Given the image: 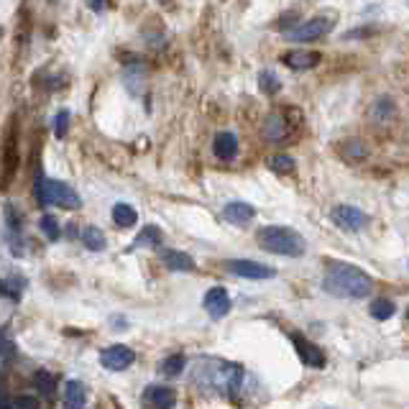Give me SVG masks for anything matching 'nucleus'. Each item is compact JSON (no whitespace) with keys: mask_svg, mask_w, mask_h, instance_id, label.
Masks as SVG:
<instances>
[{"mask_svg":"<svg viewBox=\"0 0 409 409\" xmlns=\"http://www.w3.org/2000/svg\"><path fill=\"white\" fill-rule=\"evenodd\" d=\"M323 287L328 294L340 297V300H363V297L371 294L373 279L353 263L330 261L328 269H325Z\"/></svg>","mask_w":409,"mask_h":409,"instance_id":"1","label":"nucleus"},{"mask_svg":"<svg viewBox=\"0 0 409 409\" xmlns=\"http://www.w3.org/2000/svg\"><path fill=\"white\" fill-rule=\"evenodd\" d=\"M243 379V366L220 358H200L192 371V381L202 391H220V394H233L236 389H241Z\"/></svg>","mask_w":409,"mask_h":409,"instance_id":"2","label":"nucleus"},{"mask_svg":"<svg viewBox=\"0 0 409 409\" xmlns=\"http://www.w3.org/2000/svg\"><path fill=\"white\" fill-rule=\"evenodd\" d=\"M256 243L261 246L263 251H269V253L289 256V258L302 256L307 248L305 238L287 226H263L261 231L256 233Z\"/></svg>","mask_w":409,"mask_h":409,"instance_id":"3","label":"nucleus"},{"mask_svg":"<svg viewBox=\"0 0 409 409\" xmlns=\"http://www.w3.org/2000/svg\"><path fill=\"white\" fill-rule=\"evenodd\" d=\"M36 200L39 205H56V208H67V210H77L82 205L80 195L67 182L41 177V174L36 177Z\"/></svg>","mask_w":409,"mask_h":409,"instance_id":"4","label":"nucleus"},{"mask_svg":"<svg viewBox=\"0 0 409 409\" xmlns=\"http://www.w3.org/2000/svg\"><path fill=\"white\" fill-rule=\"evenodd\" d=\"M335 21L330 16H315V19H307L302 21L297 29H289L287 31V41H297V44H305V41H315V39H323L328 36L333 31Z\"/></svg>","mask_w":409,"mask_h":409,"instance_id":"5","label":"nucleus"},{"mask_svg":"<svg viewBox=\"0 0 409 409\" xmlns=\"http://www.w3.org/2000/svg\"><path fill=\"white\" fill-rule=\"evenodd\" d=\"M226 269L241 279H274L276 276V269H271L266 263L248 261V258H231V261H226Z\"/></svg>","mask_w":409,"mask_h":409,"instance_id":"6","label":"nucleus"},{"mask_svg":"<svg viewBox=\"0 0 409 409\" xmlns=\"http://www.w3.org/2000/svg\"><path fill=\"white\" fill-rule=\"evenodd\" d=\"M330 218L338 228L343 231H363L368 226V215L363 210L353 208V205H338V208L330 210Z\"/></svg>","mask_w":409,"mask_h":409,"instance_id":"7","label":"nucleus"},{"mask_svg":"<svg viewBox=\"0 0 409 409\" xmlns=\"http://www.w3.org/2000/svg\"><path fill=\"white\" fill-rule=\"evenodd\" d=\"M141 404L146 409H174V404H177V391L169 389V386L151 384L141 394Z\"/></svg>","mask_w":409,"mask_h":409,"instance_id":"8","label":"nucleus"},{"mask_svg":"<svg viewBox=\"0 0 409 409\" xmlns=\"http://www.w3.org/2000/svg\"><path fill=\"white\" fill-rule=\"evenodd\" d=\"M133 360H136L133 348L121 345V343H118V345H110V348H105L103 353H100V363H103V368H108V371H126Z\"/></svg>","mask_w":409,"mask_h":409,"instance_id":"9","label":"nucleus"},{"mask_svg":"<svg viewBox=\"0 0 409 409\" xmlns=\"http://www.w3.org/2000/svg\"><path fill=\"white\" fill-rule=\"evenodd\" d=\"M202 307L213 320H223L231 312V294L226 287H213L202 297Z\"/></svg>","mask_w":409,"mask_h":409,"instance_id":"10","label":"nucleus"},{"mask_svg":"<svg viewBox=\"0 0 409 409\" xmlns=\"http://www.w3.org/2000/svg\"><path fill=\"white\" fill-rule=\"evenodd\" d=\"M292 343L297 345V353H300L302 363L310 368H323L325 366V353L315 345V343H310L307 338H302L300 333H292Z\"/></svg>","mask_w":409,"mask_h":409,"instance_id":"11","label":"nucleus"},{"mask_svg":"<svg viewBox=\"0 0 409 409\" xmlns=\"http://www.w3.org/2000/svg\"><path fill=\"white\" fill-rule=\"evenodd\" d=\"M213 153L220 161H233L238 156V138L231 131H220L213 141Z\"/></svg>","mask_w":409,"mask_h":409,"instance_id":"12","label":"nucleus"},{"mask_svg":"<svg viewBox=\"0 0 409 409\" xmlns=\"http://www.w3.org/2000/svg\"><path fill=\"white\" fill-rule=\"evenodd\" d=\"M159 258L169 271H195V258L177 248H159Z\"/></svg>","mask_w":409,"mask_h":409,"instance_id":"13","label":"nucleus"},{"mask_svg":"<svg viewBox=\"0 0 409 409\" xmlns=\"http://www.w3.org/2000/svg\"><path fill=\"white\" fill-rule=\"evenodd\" d=\"M87 386L77 379H69L64 384V409H85Z\"/></svg>","mask_w":409,"mask_h":409,"instance_id":"14","label":"nucleus"},{"mask_svg":"<svg viewBox=\"0 0 409 409\" xmlns=\"http://www.w3.org/2000/svg\"><path fill=\"white\" fill-rule=\"evenodd\" d=\"M253 215H256V208L248 205V202H228L226 208H223V218L228 223H233V226H243Z\"/></svg>","mask_w":409,"mask_h":409,"instance_id":"15","label":"nucleus"},{"mask_svg":"<svg viewBox=\"0 0 409 409\" xmlns=\"http://www.w3.org/2000/svg\"><path fill=\"white\" fill-rule=\"evenodd\" d=\"M320 59H323V56H320L318 51H289V54L284 56V64H287L289 69H297V72H302V69L315 67Z\"/></svg>","mask_w":409,"mask_h":409,"instance_id":"16","label":"nucleus"},{"mask_svg":"<svg viewBox=\"0 0 409 409\" xmlns=\"http://www.w3.org/2000/svg\"><path fill=\"white\" fill-rule=\"evenodd\" d=\"M123 82H126L131 95H141L143 92V82H146V69L141 67V64H131L123 72Z\"/></svg>","mask_w":409,"mask_h":409,"instance_id":"17","label":"nucleus"},{"mask_svg":"<svg viewBox=\"0 0 409 409\" xmlns=\"http://www.w3.org/2000/svg\"><path fill=\"white\" fill-rule=\"evenodd\" d=\"M287 131H289V123L284 121L279 113H271V116L263 121V136L269 141H281L287 136Z\"/></svg>","mask_w":409,"mask_h":409,"instance_id":"18","label":"nucleus"},{"mask_svg":"<svg viewBox=\"0 0 409 409\" xmlns=\"http://www.w3.org/2000/svg\"><path fill=\"white\" fill-rule=\"evenodd\" d=\"M161 241H164V236H161L159 228L146 226L133 238V248H156V246H161Z\"/></svg>","mask_w":409,"mask_h":409,"instance_id":"19","label":"nucleus"},{"mask_svg":"<svg viewBox=\"0 0 409 409\" xmlns=\"http://www.w3.org/2000/svg\"><path fill=\"white\" fill-rule=\"evenodd\" d=\"M113 223L118 228H131L138 223V213L131 205H126V202H118L116 208H113Z\"/></svg>","mask_w":409,"mask_h":409,"instance_id":"20","label":"nucleus"},{"mask_svg":"<svg viewBox=\"0 0 409 409\" xmlns=\"http://www.w3.org/2000/svg\"><path fill=\"white\" fill-rule=\"evenodd\" d=\"M82 243L90 251H103L108 246V238H105V233L98 226H85L82 228Z\"/></svg>","mask_w":409,"mask_h":409,"instance_id":"21","label":"nucleus"},{"mask_svg":"<svg viewBox=\"0 0 409 409\" xmlns=\"http://www.w3.org/2000/svg\"><path fill=\"white\" fill-rule=\"evenodd\" d=\"M368 312H371V318L373 320H391L394 318V312H397V305L391 300H373L371 307H368Z\"/></svg>","mask_w":409,"mask_h":409,"instance_id":"22","label":"nucleus"},{"mask_svg":"<svg viewBox=\"0 0 409 409\" xmlns=\"http://www.w3.org/2000/svg\"><path fill=\"white\" fill-rule=\"evenodd\" d=\"M184 366H187V360H184V355H169V358H164L159 363V371L164 373L166 379H174V376H179V373L184 371Z\"/></svg>","mask_w":409,"mask_h":409,"instance_id":"23","label":"nucleus"},{"mask_svg":"<svg viewBox=\"0 0 409 409\" xmlns=\"http://www.w3.org/2000/svg\"><path fill=\"white\" fill-rule=\"evenodd\" d=\"M39 231H41L49 241H59V236H61L59 220H56L54 215H41V220H39Z\"/></svg>","mask_w":409,"mask_h":409,"instance_id":"24","label":"nucleus"},{"mask_svg":"<svg viewBox=\"0 0 409 409\" xmlns=\"http://www.w3.org/2000/svg\"><path fill=\"white\" fill-rule=\"evenodd\" d=\"M258 87H261V92H266V95H276V92L281 90L279 77H276L271 69H263V72L258 74Z\"/></svg>","mask_w":409,"mask_h":409,"instance_id":"25","label":"nucleus"},{"mask_svg":"<svg viewBox=\"0 0 409 409\" xmlns=\"http://www.w3.org/2000/svg\"><path fill=\"white\" fill-rule=\"evenodd\" d=\"M24 287H26L24 279H3L0 281V294H6V297H11L13 302H19Z\"/></svg>","mask_w":409,"mask_h":409,"instance_id":"26","label":"nucleus"},{"mask_svg":"<svg viewBox=\"0 0 409 409\" xmlns=\"http://www.w3.org/2000/svg\"><path fill=\"white\" fill-rule=\"evenodd\" d=\"M269 169H274L276 174H292L294 171V159L287 153H276L269 159Z\"/></svg>","mask_w":409,"mask_h":409,"instance_id":"27","label":"nucleus"},{"mask_svg":"<svg viewBox=\"0 0 409 409\" xmlns=\"http://www.w3.org/2000/svg\"><path fill=\"white\" fill-rule=\"evenodd\" d=\"M34 381H36V386L41 389V394H46V397H54V376H51L49 371H39L36 376H34Z\"/></svg>","mask_w":409,"mask_h":409,"instance_id":"28","label":"nucleus"},{"mask_svg":"<svg viewBox=\"0 0 409 409\" xmlns=\"http://www.w3.org/2000/svg\"><path fill=\"white\" fill-rule=\"evenodd\" d=\"M391 113H394V105H391V100L389 98H381L379 103L373 105V110H371V116L376 118V121H389L391 118Z\"/></svg>","mask_w":409,"mask_h":409,"instance_id":"29","label":"nucleus"},{"mask_svg":"<svg viewBox=\"0 0 409 409\" xmlns=\"http://www.w3.org/2000/svg\"><path fill=\"white\" fill-rule=\"evenodd\" d=\"M343 153H345V156H350V159H366L368 148L363 146V141H345V148H343Z\"/></svg>","mask_w":409,"mask_h":409,"instance_id":"30","label":"nucleus"},{"mask_svg":"<svg viewBox=\"0 0 409 409\" xmlns=\"http://www.w3.org/2000/svg\"><path fill=\"white\" fill-rule=\"evenodd\" d=\"M67 131H69V110H59V113H56V118H54L56 138H64V136H67Z\"/></svg>","mask_w":409,"mask_h":409,"instance_id":"31","label":"nucleus"},{"mask_svg":"<svg viewBox=\"0 0 409 409\" xmlns=\"http://www.w3.org/2000/svg\"><path fill=\"white\" fill-rule=\"evenodd\" d=\"M8 409H41V404H39L36 397H29V394H24V397L13 399Z\"/></svg>","mask_w":409,"mask_h":409,"instance_id":"32","label":"nucleus"}]
</instances>
